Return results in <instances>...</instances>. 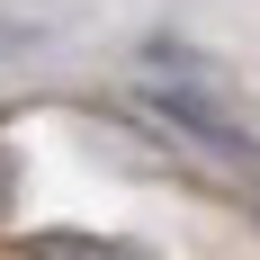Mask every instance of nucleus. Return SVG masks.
<instances>
[{
  "mask_svg": "<svg viewBox=\"0 0 260 260\" xmlns=\"http://www.w3.org/2000/svg\"><path fill=\"white\" fill-rule=\"evenodd\" d=\"M144 108H153V117H161L171 135H188V144H207L215 161H251V153H260L251 135H242V126H234V117H224L215 99H198V90H171V81H153V90H144Z\"/></svg>",
  "mask_w": 260,
  "mask_h": 260,
  "instance_id": "nucleus-1",
  "label": "nucleus"
},
{
  "mask_svg": "<svg viewBox=\"0 0 260 260\" xmlns=\"http://www.w3.org/2000/svg\"><path fill=\"white\" fill-rule=\"evenodd\" d=\"M27 251H45V260H108L117 242H99V234H27Z\"/></svg>",
  "mask_w": 260,
  "mask_h": 260,
  "instance_id": "nucleus-2",
  "label": "nucleus"
},
{
  "mask_svg": "<svg viewBox=\"0 0 260 260\" xmlns=\"http://www.w3.org/2000/svg\"><path fill=\"white\" fill-rule=\"evenodd\" d=\"M0 215H9V161H0Z\"/></svg>",
  "mask_w": 260,
  "mask_h": 260,
  "instance_id": "nucleus-3",
  "label": "nucleus"
}]
</instances>
